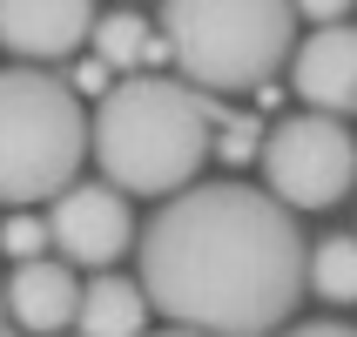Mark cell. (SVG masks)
<instances>
[{
	"label": "cell",
	"mask_w": 357,
	"mask_h": 337,
	"mask_svg": "<svg viewBox=\"0 0 357 337\" xmlns=\"http://www.w3.org/2000/svg\"><path fill=\"white\" fill-rule=\"evenodd\" d=\"M351 7H357V0H297V14H303V20H317V27H331V20H344Z\"/></svg>",
	"instance_id": "obj_15"
},
{
	"label": "cell",
	"mask_w": 357,
	"mask_h": 337,
	"mask_svg": "<svg viewBox=\"0 0 357 337\" xmlns=\"http://www.w3.org/2000/svg\"><path fill=\"white\" fill-rule=\"evenodd\" d=\"M0 297H7V317H14V331L27 337H61L68 324L81 317V277L75 263L61 257H34V263H14V277L0 283Z\"/></svg>",
	"instance_id": "obj_9"
},
{
	"label": "cell",
	"mask_w": 357,
	"mask_h": 337,
	"mask_svg": "<svg viewBox=\"0 0 357 337\" xmlns=\"http://www.w3.org/2000/svg\"><path fill=\"white\" fill-rule=\"evenodd\" d=\"M310 283L297 209L250 182H189L149 216L142 290L202 337H270Z\"/></svg>",
	"instance_id": "obj_1"
},
{
	"label": "cell",
	"mask_w": 357,
	"mask_h": 337,
	"mask_svg": "<svg viewBox=\"0 0 357 337\" xmlns=\"http://www.w3.org/2000/svg\"><path fill=\"white\" fill-rule=\"evenodd\" d=\"M81 88H88V95H108V61H81V75H75V95H81Z\"/></svg>",
	"instance_id": "obj_16"
},
{
	"label": "cell",
	"mask_w": 357,
	"mask_h": 337,
	"mask_svg": "<svg viewBox=\"0 0 357 337\" xmlns=\"http://www.w3.org/2000/svg\"><path fill=\"white\" fill-rule=\"evenodd\" d=\"M95 162L121 196H176L216 156V108L196 81L169 75H121L95 108Z\"/></svg>",
	"instance_id": "obj_2"
},
{
	"label": "cell",
	"mask_w": 357,
	"mask_h": 337,
	"mask_svg": "<svg viewBox=\"0 0 357 337\" xmlns=\"http://www.w3.org/2000/svg\"><path fill=\"white\" fill-rule=\"evenodd\" d=\"M47 237L68 263H115L128 243H135V216H128V196H121L115 182H68L47 209Z\"/></svg>",
	"instance_id": "obj_6"
},
{
	"label": "cell",
	"mask_w": 357,
	"mask_h": 337,
	"mask_svg": "<svg viewBox=\"0 0 357 337\" xmlns=\"http://www.w3.org/2000/svg\"><path fill=\"white\" fill-rule=\"evenodd\" d=\"M263 182L290 209H331L357 182V135L337 115H324V108L283 115L263 135Z\"/></svg>",
	"instance_id": "obj_5"
},
{
	"label": "cell",
	"mask_w": 357,
	"mask_h": 337,
	"mask_svg": "<svg viewBox=\"0 0 357 337\" xmlns=\"http://www.w3.org/2000/svg\"><path fill=\"white\" fill-rule=\"evenodd\" d=\"M88 40H95V54L108 61V68H121V75H142L149 61H162V54H169L162 27H149V20H142V14H128V7H121V14H101Z\"/></svg>",
	"instance_id": "obj_11"
},
{
	"label": "cell",
	"mask_w": 357,
	"mask_h": 337,
	"mask_svg": "<svg viewBox=\"0 0 357 337\" xmlns=\"http://www.w3.org/2000/svg\"><path fill=\"white\" fill-rule=\"evenodd\" d=\"M54 250V237H47V216H34V209H20V216L0 223V257L7 263H34Z\"/></svg>",
	"instance_id": "obj_13"
},
{
	"label": "cell",
	"mask_w": 357,
	"mask_h": 337,
	"mask_svg": "<svg viewBox=\"0 0 357 337\" xmlns=\"http://www.w3.org/2000/svg\"><path fill=\"white\" fill-rule=\"evenodd\" d=\"M283 337H357V331H351V324H331V317H324V324H297V331H283Z\"/></svg>",
	"instance_id": "obj_17"
},
{
	"label": "cell",
	"mask_w": 357,
	"mask_h": 337,
	"mask_svg": "<svg viewBox=\"0 0 357 337\" xmlns=\"http://www.w3.org/2000/svg\"><path fill=\"white\" fill-rule=\"evenodd\" d=\"M81 337H142L149 331V290L135 277H115V270H95V283H81Z\"/></svg>",
	"instance_id": "obj_10"
},
{
	"label": "cell",
	"mask_w": 357,
	"mask_h": 337,
	"mask_svg": "<svg viewBox=\"0 0 357 337\" xmlns=\"http://www.w3.org/2000/svg\"><path fill=\"white\" fill-rule=\"evenodd\" d=\"M149 337H202V331H189V324H169V331H149Z\"/></svg>",
	"instance_id": "obj_18"
},
{
	"label": "cell",
	"mask_w": 357,
	"mask_h": 337,
	"mask_svg": "<svg viewBox=\"0 0 357 337\" xmlns=\"http://www.w3.org/2000/svg\"><path fill=\"white\" fill-rule=\"evenodd\" d=\"M297 0H162V40L196 88H263L297 47Z\"/></svg>",
	"instance_id": "obj_3"
},
{
	"label": "cell",
	"mask_w": 357,
	"mask_h": 337,
	"mask_svg": "<svg viewBox=\"0 0 357 337\" xmlns=\"http://www.w3.org/2000/svg\"><path fill=\"white\" fill-rule=\"evenodd\" d=\"M88 162V108L40 61L0 68V202H47Z\"/></svg>",
	"instance_id": "obj_4"
},
{
	"label": "cell",
	"mask_w": 357,
	"mask_h": 337,
	"mask_svg": "<svg viewBox=\"0 0 357 337\" xmlns=\"http://www.w3.org/2000/svg\"><path fill=\"white\" fill-rule=\"evenodd\" d=\"M0 337H20V331H14V317H7V297H0Z\"/></svg>",
	"instance_id": "obj_19"
},
{
	"label": "cell",
	"mask_w": 357,
	"mask_h": 337,
	"mask_svg": "<svg viewBox=\"0 0 357 337\" xmlns=\"http://www.w3.org/2000/svg\"><path fill=\"white\" fill-rule=\"evenodd\" d=\"M216 156H222V162H257V156H263V128H257L250 115H236V121L216 135Z\"/></svg>",
	"instance_id": "obj_14"
},
{
	"label": "cell",
	"mask_w": 357,
	"mask_h": 337,
	"mask_svg": "<svg viewBox=\"0 0 357 337\" xmlns=\"http://www.w3.org/2000/svg\"><path fill=\"white\" fill-rule=\"evenodd\" d=\"M290 88H297V101H310L324 115L357 108V27L351 20L310 27V40L290 47Z\"/></svg>",
	"instance_id": "obj_8"
},
{
	"label": "cell",
	"mask_w": 357,
	"mask_h": 337,
	"mask_svg": "<svg viewBox=\"0 0 357 337\" xmlns=\"http://www.w3.org/2000/svg\"><path fill=\"white\" fill-rule=\"evenodd\" d=\"M310 290L331 304H357V237H324L310 250Z\"/></svg>",
	"instance_id": "obj_12"
},
{
	"label": "cell",
	"mask_w": 357,
	"mask_h": 337,
	"mask_svg": "<svg viewBox=\"0 0 357 337\" xmlns=\"http://www.w3.org/2000/svg\"><path fill=\"white\" fill-rule=\"evenodd\" d=\"M95 34V0H0V47L20 61H54L81 54V40Z\"/></svg>",
	"instance_id": "obj_7"
}]
</instances>
